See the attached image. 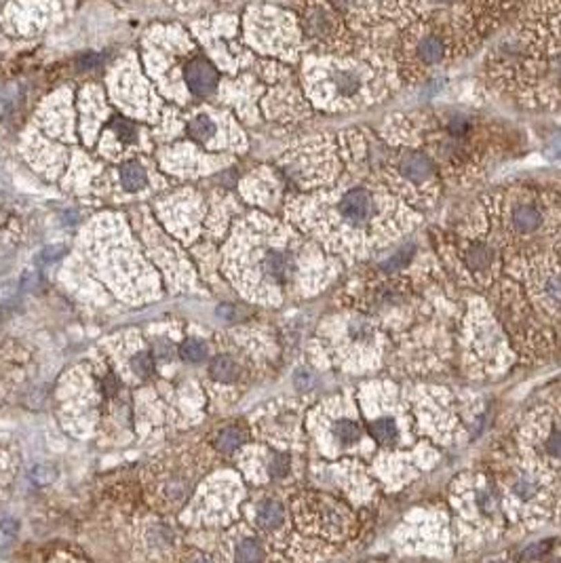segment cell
<instances>
[{"instance_id": "obj_1", "label": "cell", "mask_w": 561, "mask_h": 563, "mask_svg": "<svg viewBox=\"0 0 561 563\" xmlns=\"http://www.w3.org/2000/svg\"><path fill=\"white\" fill-rule=\"evenodd\" d=\"M484 298L517 356H561V230L542 243L502 256Z\"/></svg>"}, {"instance_id": "obj_2", "label": "cell", "mask_w": 561, "mask_h": 563, "mask_svg": "<svg viewBox=\"0 0 561 563\" xmlns=\"http://www.w3.org/2000/svg\"><path fill=\"white\" fill-rule=\"evenodd\" d=\"M422 213L401 200L378 175L370 158V144L352 137V175L325 192L321 203L318 234L346 262L368 260L403 238Z\"/></svg>"}, {"instance_id": "obj_3", "label": "cell", "mask_w": 561, "mask_h": 563, "mask_svg": "<svg viewBox=\"0 0 561 563\" xmlns=\"http://www.w3.org/2000/svg\"><path fill=\"white\" fill-rule=\"evenodd\" d=\"M356 408L365 430L378 450L372 460L374 477L390 488H399L416 479L418 473L437 460V452L420 441L418 422L408 392H401L388 380L361 384L356 390Z\"/></svg>"}, {"instance_id": "obj_4", "label": "cell", "mask_w": 561, "mask_h": 563, "mask_svg": "<svg viewBox=\"0 0 561 563\" xmlns=\"http://www.w3.org/2000/svg\"><path fill=\"white\" fill-rule=\"evenodd\" d=\"M372 165L384 184L416 211L432 209L444 194V178H441L432 158L414 146H370Z\"/></svg>"}, {"instance_id": "obj_5", "label": "cell", "mask_w": 561, "mask_h": 563, "mask_svg": "<svg viewBox=\"0 0 561 563\" xmlns=\"http://www.w3.org/2000/svg\"><path fill=\"white\" fill-rule=\"evenodd\" d=\"M460 344L464 368L475 378L502 374L517 356L504 327L484 296H473L462 316Z\"/></svg>"}, {"instance_id": "obj_6", "label": "cell", "mask_w": 561, "mask_h": 563, "mask_svg": "<svg viewBox=\"0 0 561 563\" xmlns=\"http://www.w3.org/2000/svg\"><path fill=\"white\" fill-rule=\"evenodd\" d=\"M452 506L458 524L464 530H473L477 538H496L504 530L506 513L496 481L490 477H458L452 490Z\"/></svg>"}, {"instance_id": "obj_7", "label": "cell", "mask_w": 561, "mask_h": 563, "mask_svg": "<svg viewBox=\"0 0 561 563\" xmlns=\"http://www.w3.org/2000/svg\"><path fill=\"white\" fill-rule=\"evenodd\" d=\"M327 99L338 108H363L380 99L382 80L376 68L352 61L342 66H332L325 74Z\"/></svg>"}, {"instance_id": "obj_8", "label": "cell", "mask_w": 561, "mask_h": 563, "mask_svg": "<svg viewBox=\"0 0 561 563\" xmlns=\"http://www.w3.org/2000/svg\"><path fill=\"white\" fill-rule=\"evenodd\" d=\"M327 439L330 446L336 448L338 454L342 452H359L361 446H374V441L370 439L363 418L359 414L356 408V399L350 412H332L327 420Z\"/></svg>"}, {"instance_id": "obj_9", "label": "cell", "mask_w": 561, "mask_h": 563, "mask_svg": "<svg viewBox=\"0 0 561 563\" xmlns=\"http://www.w3.org/2000/svg\"><path fill=\"white\" fill-rule=\"evenodd\" d=\"M186 83L194 95H209L218 87V70L203 57H196L186 66Z\"/></svg>"}, {"instance_id": "obj_10", "label": "cell", "mask_w": 561, "mask_h": 563, "mask_svg": "<svg viewBox=\"0 0 561 563\" xmlns=\"http://www.w3.org/2000/svg\"><path fill=\"white\" fill-rule=\"evenodd\" d=\"M448 55L446 40L441 38L437 32H426L420 40H416L412 57L420 68H432L439 66Z\"/></svg>"}, {"instance_id": "obj_11", "label": "cell", "mask_w": 561, "mask_h": 563, "mask_svg": "<svg viewBox=\"0 0 561 563\" xmlns=\"http://www.w3.org/2000/svg\"><path fill=\"white\" fill-rule=\"evenodd\" d=\"M262 266H264V274L270 276V280H274L276 285H285L294 272V262H292L289 251L280 249V247L268 249Z\"/></svg>"}, {"instance_id": "obj_12", "label": "cell", "mask_w": 561, "mask_h": 563, "mask_svg": "<svg viewBox=\"0 0 561 563\" xmlns=\"http://www.w3.org/2000/svg\"><path fill=\"white\" fill-rule=\"evenodd\" d=\"M256 521H258V528H262L266 532L278 530L280 526L285 524V508H283V504L276 502V500H264L258 506Z\"/></svg>"}, {"instance_id": "obj_13", "label": "cell", "mask_w": 561, "mask_h": 563, "mask_svg": "<svg viewBox=\"0 0 561 563\" xmlns=\"http://www.w3.org/2000/svg\"><path fill=\"white\" fill-rule=\"evenodd\" d=\"M209 374H211L216 380H220V382H232V380H236V376H238V368H236V363H234V361H232L230 356L220 354V356H216V359L211 361Z\"/></svg>"}, {"instance_id": "obj_14", "label": "cell", "mask_w": 561, "mask_h": 563, "mask_svg": "<svg viewBox=\"0 0 561 563\" xmlns=\"http://www.w3.org/2000/svg\"><path fill=\"white\" fill-rule=\"evenodd\" d=\"M120 180H123V186L127 190H140L146 184V171L142 169L140 163H125L123 169H120Z\"/></svg>"}, {"instance_id": "obj_15", "label": "cell", "mask_w": 561, "mask_h": 563, "mask_svg": "<svg viewBox=\"0 0 561 563\" xmlns=\"http://www.w3.org/2000/svg\"><path fill=\"white\" fill-rule=\"evenodd\" d=\"M188 133L194 140H198V142H207V140L213 137L216 125L211 123V118H207V116H196V118H192V123L188 125Z\"/></svg>"}, {"instance_id": "obj_16", "label": "cell", "mask_w": 561, "mask_h": 563, "mask_svg": "<svg viewBox=\"0 0 561 563\" xmlns=\"http://www.w3.org/2000/svg\"><path fill=\"white\" fill-rule=\"evenodd\" d=\"M243 441H245L243 432H240L238 428H234V426H230V428H224V430L220 432V437H218V448H220L222 452L230 454V452H234L236 448L243 446Z\"/></svg>"}, {"instance_id": "obj_17", "label": "cell", "mask_w": 561, "mask_h": 563, "mask_svg": "<svg viewBox=\"0 0 561 563\" xmlns=\"http://www.w3.org/2000/svg\"><path fill=\"white\" fill-rule=\"evenodd\" d=\"M180 356L188 361V363H198V361L207 356V346L198 340H186L180 348Z\"/></svg>"}, {"instance_id": "obj_18", "label": "cell", "mask_w": 561, "mask_h": 563, "mask_svg": "<svg viewBox=\"0 0 561 563\" xmlns=\"http://www.w3.org/2000/svg\"><path fill=\"white\" fill-rule=\"evenodd\" d=\"M289 468H292V458L287 454H278L274 452L270 456V464H268V473L272 479H285L289 475Z\"/></svg>"}, {"instance_id": "obj_19", "label": "cell", "mask_w": 561, "mask_h": 563, "mask_svg": "<svg viewBox=\"0 0 561 563\" xmlns=\"http://www.w3.org/2000/svg\"><path fill=\"white\" fill-rule=\"evenodd\" d=\"M238 561H245V563H251V561H260L262 559V546L258 544V540H243L238 546H236V555H234Z\"/></svg>"}, {"instance_id": "obj_20", "label": "cell", "mask_w": 561, "mask_h": 563, "mask_svg": "<svg viewBox=\"0 0 561 563\" xmlns=\"http://www.w3.org/2000/svg\"><path fill=\"white\" fill-rule=\"evenodd\" d=\"M19 292H21V285H19V283H7V285L0 287V312L13 310V308H15L17 298H19Z\"/></svg>"}, {"instance_id": "obj_21", "label": "cell", "mask_w": 561, "mask_h": 563, "mask_svg": "<svg viewBox=\"0 0 561 563\" xmlns=\"http://www.w3.org/2000/svg\"><path fill=\"white\" fill-rule=\"evenodd\" d=\"M112 129H114V133L118 135V140L120 142H125V144H131V142H135V135H137V131H135V127H133V123H129L127 118H114L112 120Z\"/></svg>"}, {"instance_id": "obj_22", "label": "cell", "mask_w": 561, "mask_h": 563, "mask_svg": "<svg viewBox=\"0 0 561 563\" xmlns=\"http://www.w3.org/2000/svg\"><path fill=\"white\" fill-rule=\"evenodd\" d=\"M64 254H66V245H61V243L49 245V247H45L43 251L38 254V258H36V264H38V266H47V264H53V262L61 260V258H64Z\"/></svg>"}, {"instance_id": "obj_23", "label": "cell", "mask_w": 561, "mask_h": 563, "mask_svg": "<svg viewBox=\"0 0 561 563\" xmlns=\"http://www.w3.org/2000/svg\"><path fill=\"white\" fill-rule=\"evenodd\" d=\"M17 536V521L13 519H7L0 524V551H5L11 546V542L15 540Z\"/></svg>"}, {"instance_id": "obj_24", "label": "cell", "mask_w": 561, "mask_h": 563, "mask_svg": "<svg viewBox=\"0 0 561 563\" xmlns=\"http://www.w3.org/2000/svg\"><path fill=\"white\" fill-rule=\"evenodd\" d=\"M133 370L140 374V376H150L152 374V356L148 352H140L135 359H133Z\"/></svg>"}, {"instance_id": "obj_25", "label": "cell", "mask_w": 561, "mask_h": 563, "mask_svg": "<svg viewBox=\"0 0 561 563\" xmlns=\"http://www.w3.org/2000/svg\"><path fill=\"white\" fill-rule=\"evenodd\" d=\"M19 285H21V292H36L40 287V274L38 272H26Z\"/></svg>"}, {"instance_id": "obj_26", "label": "cell", "mask_w": 561, "mask_h": 563, "mask_svg": "<svg viewBox=\"0 0 561 563\" xmlns=\"http://www.w3.org/2000/svg\"><path fill=\"white\" fill-rule=\"evenodd\" d=\"M32 477H34L36 484H40V486H43V484H51L53 477H55V470L49 468V466H38Z\"/></svg>"}, {"instance_id": "obj_27", "label": "cell", "mask_w": 561, "mask_h": 563, "mask_svg": "<svg viewBox=\"0 0 561 563\" xmlns=\"http://www.w3.org/2000/svg\"><path fill=\"white\" fill-rule=\"evenodd\" d=\"M99 61H102V59H99V55H95V53H85V55H80V57H78V66L83 68V70H93V68H97Z\"/></svg>"}, {"instance_id": "obj_28", "label": "cell", "mask_w": 561, "mask_h": 563, "mask_svg": "<svg viewBox=\"0 0 561 563\" xmlns=\"http://www.w3.org/2000/svg\"><path fill=\"white\" fill-rule=\"evenodd\" d=\"M156 359H160V361H169L171 356H173V344H169V342H158L156 344Z\"/></svg>"}, {"instance_id": "obj_29", "label": "cell", "mask_w": 561, "mask_h": 563, "mask_svg": "<svg viewBox=\"0 0 561 563\" xmlns=\"http://www.w3.org/2000/svg\"><path fill=\"white\" fill-rule=\"evenodd\" d=\"M430 3H435V5H448V3H452V0H430Z\"/></svg>"}, {"instance_id": "obj_30", "label": "cell", "mask_w": 561, "mask_h": 563, "mask_svg": "<svg viewBox=\"0 0 561 563\" xmlns=\"http://www.w3.org/2000/svg\"><path fill=\"white\" fill-rule=\"evenodd\" d=\"M559 190H561V186H559Z\"/></svg>"}]
</instances>
